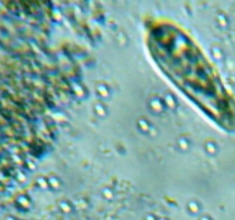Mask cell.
Segmentation results:
<instances>
[{
  "mask_svg": "<svg viewBox=\"0 0 235 220\" xmlns=\"http://www.w3.org/2000/svg\"><path fill=\"white\" fill-rule=\"evenodd\" d=\"M148 47L164 74L226 131H235V99L196 45L173 25L149 29Z\"/></svg>",
  "mask_w": 235,
  "mask_h": 220,
  "instance_id": "1",
  "label": "cell"
}]
</instances>
